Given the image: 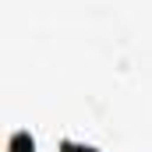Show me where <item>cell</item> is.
<instances>
[{"instance_id":"6da1fadb","label":"cell","mask_w":152,"mask_h":152,"mask_svg":"<svg viewBox=\"0 0 152 152\" xmlns=\"http://www.w3.org/2000/svg\"><path fill=\"white\" fill-rule=\"evenodd\" d=\"M7 152H36V138L28 131H14L7 138Z\"/></svg>"},{"instance_id":"7a4b0ae2","label":"cell","mask_w":152,"mask_h":152,"mask_svg":"<svg viewBox=\"0 0 152 152\" xmlns=\"http://www.w3.org/2000/svg\"><path fill=\"white\" fill-rule=\"evenodd\" d=\"M60 152H99L96 145H85V142H71V138H64L60 142Z\"/></svg>"}]
</instances>
